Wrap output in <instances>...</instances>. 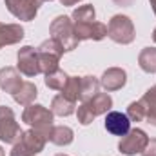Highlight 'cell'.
I'll return each instance as SVG.
<instances>
[{"label":"cell","mask_w":156,"mask_h":156,"mask_svg":"<svg viewBox=\"0 0 156 156\" xmlns=\"http://www.w3.org/2000/svg\"><path fill=\"white\" fill-rule=\"evenodd\" d=\"M49 33H51V38H55L66 51H73L78 47V37L75 33V24L69 16H56L51 26H49Z\"/></svg>","instance_id":"obj_1"},{"label":"cell","mask_w":156,"mask_h":156,"mask_svg":"<svg viewBox=\"0 0 156 156\" xmlns=\"http://www.w3.org/2000/svg\"><path fill=\"white\" fill-rule=\"evenodd\" d=\"M22 122H26L27 125H31L33 129L40 131L47 140H49V134H51V129H53V122H55V115L53 111L45 109L44 105L38 104H31L24 109L22 113Z\"/></svg>","instance_id":"obj_2"},{"label":"cell","mask_w":156,"mask_h":156,"mask_svg":"<svg viewBox=\"0 0 156 156\" xmlns=\"http://www.w3.org/2000/svg\"><path fill=\"white\" fill-rule=\"evenodd\" d=\"M45 142H47V138L37 129L22 131L20 140L16 144H13L9 156H35L44 151Z\"/></svg>","instance_id":"obj_3"},{"label":"cell","mask_w":156,"mask_h":156,"mask_svg":"<svg viewBox=\"0 0 156 156\" xmlns=\"http://www.w3.org/2000/svg\"><path fill=\"white\" fill-rule=\"evenodd\" d=\"M37 51H38L40 69L44 75H49V73H55L56 69H60L58 64H60V58L64 55V49L55 38L44 40Z\"/></svg>","instance_id":"obj_4"},{"label":"cell","mask_w":156,"mask_h":156,"mask_svg":"<svg viewBox=\"0 0 156 156\" xmlns=\"http://www.w3.org/2000/svg\"><path fill=\"white\" fill-rule=\"evenodd\" d=\"M107 37L116 44H122V45L131 44L136 37L133 20L125 15H115L107 24Z\"/></svg>","instance_id":"obj_5"},{"label":"cell","mask_w":156,"mask_h":156,"mask_svg":"<svg viewBox=\"0 0 156 156\" xmlns=\"http://www.w3.org/2000/svg\"><path fill=\"white\" fill-rule=\"evenodd\" d=\"M22 136V129L15 118V113L7 105H0V140L5 144H16Z\"/></svg>","instance_id":"obj_6"},{"label":"cell","mask_w":156,"mask_h":156,"mask_svg":"<svg viewBox=\"0 0 156 156\" xmlns=\"http://www.w3.org/2000/svg\"><path fill=\"white\" fill-rule=\"evenodd\" d=\"M18 64H16V69L20 71V75H26V76L33 78L42 73L40 69V62H38V51L31 45H24L22 49H18Z\"/></svg>","instance_id":"obj_7"},{"label":"cell","mask_w":156,"mask_h":156,"mask_svg":"<svg viewBox=\"0 0 156 156\" xmlns=\"http://www.w3.org/2000/svg\"><path fill=\"white\" fill-rule=\"evenodd\" d=\"M149 142V136L145 134V131L142 129H131L125 136H122L120 144H118V149L122 154H127V156H133V154H138L145 149Z\"/></svg>","instance_id":"obj_8"},{"label":"cell","mask_w":156,"mask_h":156,"mask_svg":"<svg viewBox=\"0 0 156 156\" xmlns=\"http://www.w3.org/2000/svg\"><path fill=\"white\" fill-rule=\"evenodd\" d=\"M7 11L16 16L18 20H33L38 13V7L42 5L40 0H4Z\"/></svg>","instance_id":"obj_9"},{"label":"cell","mask_w":156,"mask_h":156,"mask_svg":"<svg viewBox=\"0 0 156 156\" xmlns=\"http://www.w3.org/2000/svg\"><path fill=\"white\" fill-rule=\"evenodd\" d=\"M105 129L113 136H125L131 131V120L125 113L120 111H109L105 115Z\"/></svg>","instance_id":"obj_10"},{"label":"cell","mask_w":156,"mask_h":156,"mask_svg":"<svg viewBox=\"0 0 156 156\" xmlns=\"http://www.w3.org/2000/svg\"><path fill=\"white\" fill-rule=\"evenodd\" d=\"M75 33L78 40H104L107 37V26L102 22H89V24H75Z\"/></svg>","instance_id":"obj_11"},{"label":"cell","mask_w":156,"mask_h":156,"mask_svg":"<svg viewBox=\"0 0 156 156\" xmlns=\"http://www.w3.org/2000/svg\"><path fill=\"white\" fill-rule=\"evenodd\" d=\"M125 83H127V73L123 69H120V67L107 69L102 75V78H100V87H104L107 93H113V91L122 89Z\"/></svg>","instance_id":"obj_12"},{"label":"cell","mask_w":156,"mask_h":156,"mask_svg":"<svg viewBox=\"0 0 156 156\" xmlns=\"http://www.w3.org/2000/svg\"><path fill=\"white\" fill-rule=\"evenodd\" d=\"M22 83L24 82L20 78L18 69H15V67H4V69H0V89L4 93H9L13 96L20 89Z\"/></svg>","instance_id":"obj_13"},{"label":"cell","mask_w":156,"mask_h":156,"mask_svg":"<svg viewBox=\"0 0 156 156\" xmlns=\"http://www.w3.org/2000/svg\"><path fill=\"white\" fill-rule=\"evenodd\" d=\"M24 38V27L20 24H2L0 22V49L4 45L18 44Z\"/></svg>","instance_id":"obj_14"},{"label":"cell","mask_w":156,"mask_h":156,"mask_svg":"<svg viewBox=\"0 0 156 156\" xmlns=\"http://www.w3.org/2000/svg\"><path fill=\"white\" fill-rule=\"evenodd\" d=\"M85 104L93 111L94 116H100V115H107L109 113V109L113 107V98L109 96V93H98L96 96H93Z\"/></svg>","instance_id":"obj_15"},{"label":"cell","mask_w":156,"mask_h":156,"mask_svg":"<svg viewBox=\"0 0 156 156\" xmlns=\"http://www.w3.org/2000/svg\"><path fill=\"white\" fill-rule=\"evenodd\" d=\"M37 96H38V89H37V85H35L33 82H24V83L20 85V89L13 94L15 102L20 104V105H24V107L31 105Z\"/></svg>","instance_id":"obj_16"},{"label":"cell","mask_w":156,"mask_h":156,"mask_svg":"<svg viewBox=\"0 0 156 156\" xmlns=\"http://www.w3.org/2000/svg\"><path fill=\"white\" fill-rule=\"evenodd\" d=\"M75 140V133L71 127H66V125H53L51 129V134H49V142L58 145V147H64V145H69L71 142Z\"/></svg>","instance_id":"obj_17"},{"label":"cell","mask_w":156,"mask_h":156,"mask_svg":"<svg viewBox=\"0 0 156 156\" xmlns=\"http://www.w3.org/2000/svg\"><path fill=\"white\" fill-rule=\"evenodd\" d=\"M75 107H76V102L67 100L64 94L55 96L53 102H51V111H53V115H56V116H69V115L75 113Z\"/></svg>","instance_id":"obj_18"},{"label":"cell","mask_w":156,"mask_h":156,"mask_svg":"<svg viewBox=\"0 0 156 156\" xmlns=\"http://www.w3.org/2000/svg\"><path fill=\"white\" fill-rule=\"evenodd\" d=\"M82 89H80V100L82 102H89L93 96H96L100 93V80L94 76H82Z\"/></svg>","instance_id":"obj_19"},{"label":"cell","mask_w":156,"mask_h":156,"mask_svg":"<svg viewBox=\"0 0 156 156\" xmlns=\"http://www.w3.org/2000/svg\"><path fill=\"white\" fill-rule=\"evenodd\" d=\"M138 64L142 71L145 73H156V47H145L142 49L138 56Z\"/></svg>","instance_id":"obj_20"},{"label":"cell","mask_w":156,"mask_h":156,"mask_svg":"<svg viewBox=\"0 0 156 156\" xmlns=\"http://www.w3.org/2000/svg\"><path fill=\"white\" fill-rule=\"evenodd\" d=\"M73 24H89V22H94L96 20V11L91 4H85V5H80L73 11Z\"/></svg>","instance_id":"obj_21"},{"label":"cell","mask_w":156,"mask_h":156,"mask_svg":"<svg viewBox=\"0 0 156 156\" xmlns=\"http://www.w3.org/2000/svg\"><path fill=\"white\" fill-rule=\"evenodd\" d=\"M82 78L78 76H69L67 78V82H66V85H64V89H62V94L67 98V100H71V102H78L80 100V89H82V82H80Z\"/></svg>","instance_id":"obj_22"},{"label":"cell","mask_w":156,"mask_h":156,"mask_svg":"<svg viewBox=\"0 0 156 156\" xmlns=\"http://www.w3.org/2000/svg\"><path fill=\"white\" fill-rule=\"evenodd\" d=\"M67 75L62 71V69H56L55 73H49V75H45L44 78V82H45V85L49 87V89H55V91H62L64 89V85H66V82H67Z\"/></svg>","instance_id":"obj_23"},{"label":"cell","mask_w":156,"mask_h":156,"mask_svg":"<svg viewBox=\"0 0 156 156\" xmlns=\"http://www.w3.org/2000/svg\"><path fill=\"white\" fill-rule=\"evenodd\" d=\"M131 122H144L145 120V115H147V107L138 100V102H133L129 104L127 107V113H125Z\"/></svg>","instance_id":"obj_24"},{"label":"cell","mask_w":156,"mask_h":156,"mask_svg":"<svg viewBox=\"0 0 156 156\" xmlns=\"http://www.w3.org/2000/svg\"><path fill=\"white\" fill-rule=\"evenodd\" d=\"M76 116H78V122H80L82 125H89V123H93V120L96 118L94 115H93V111L87 107V104H85V102H82V105L78 107Z\"/></svg>","instance_id":"obj_25"},{"label":"cell","mask_w":156,"mask_h":156,"mask_svg":"<svg viewBox=\"0 0 156 156\" xmlns=\"http://www.w3.org/2000/svg\"><path fill=\"white\" fill-rule=\"evenodd\" d=\"M145 107H151V105H156V85H153L151 89H147V93L142 96L140 100Z\"/></svg>","instance_id":"obj_26"},{"label":"cell","mask_w":156,"mask_h":156,"mask_svg":"<svg viewBox=\"0 0 156 156\" xmlns=\"http://www.w3.org/2000/svg\"><path fill=\"white\" fill-rule=\"evenodd\" d=\"M142 156H156V138L147 142L145 149L142 151Z\"/></svg>","instance_id":"obj_27"},{"label":"cell","mask_w":156,"mask_h":156,"mask_svg":"<svg viewBox=\"0 0 156 156\" xmlns=\"http://www.w3.org/2000/svg\"><path fill=\"white\" fill-rule=\"evenodd\" d=\"M145 120H147L151 125H156V105H151V107H147V115H145Z\"/></svg>","instance_id":"obj_28"},{"label":"cell","mask_w":156,"mask_h":156,"mask_svg":"<svg viewBox=\"0 0 156 156\" xmlns=\"http://www.w3.org/2000/svg\"><path fill=\"white\" fill-rule=\"evenodd\" d=\"M115 4H118V5H133L134 0H115Z\"/></svg>","instance_id":"obj_29"},{"label":"cell","mask_w":156,"mask_h":156,"mask_svg":"<svg viewBox=\"0 0 156 156\" xmlns=\"http://www.w3.org/2000/svg\"><path fill=\"white\" fill-rule=\"evenodd\" d=\"M78 2H82V0H60V4L62 5H75Z\"/></svg>","instance_id":"obj_30"},{"label":"cell","mask_w":156,"mask_h":156,"mask_svg":"<svg viewBox=\"0 0 156 156\" xmlns=\"http://www.w3.org/2000/svg\"><path fill=\"white\" fill-rule=\"evenodd\" d=\"M151 2V5H153V11H154V15H156V0H149Z\"/></svg>","instance_id":"obj_31"},{"label":"cell","mask_w":156,"mask_h":156,"mask_svg":"<svg viewBox=\"0 0 156 156\" xmlns=\"http://www.w3.org/2000/svg\"><path fill=\"white\" fill-rule=\"evenodd\" d=\"M153 40L156 42V27H154V31H153Z\"/></svg>","instance_id":"obj_32"},{"label":"cell","mask_w":156,"mask_h":156,"mask_svg":"<svg viewBox=\"0 0 156 156\" xmlns=\"http://www.w3.org/2000/svg\"><path fill=\"white\" fill-rule=\"evenodd\" d=\"M0 156H5V153H4V149L0 147Z\"/></svg>","instance_id":"obj_33"},{"label":"cell","mask_w":156,"mask_h":156,"mask_svg":"<svg viewBox=\"0 0 156 156\" xmlns=\"http://www.w3.org/2000/svg\"><path fill=\"white\" fill-rule=\"evenodd\" d=\"M55 156H67V154H62V153H60V154H55Z\"/></svg>","instance_id":"obj_34"},{"label":"cell","mask_w":156,"mask_h":156,"mask_svg":"<svg viewBox=\"0 0 156 156\" xmlns=\"http://www.w3.org/2000/svg\"><path fill=\"white\" fill-rule=\"evenodd\" d=\"M40 2H47V0H40Z\"/></svg>","instance_id":"obj_35"}]
</instances>
